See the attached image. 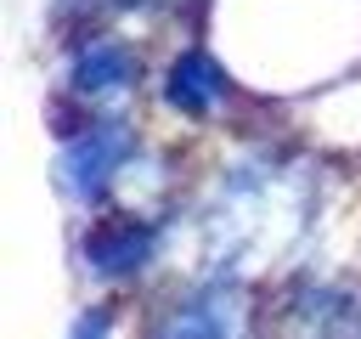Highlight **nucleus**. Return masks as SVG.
Listing matches in <instances>:
<instances>
[{"label": "nucleus", "mask_w": 361, "mask_h": 339, "mask_svg": "<svg viewBox=\"0 0 361 339\" xmlns=\"http://www.w3.org/2000/svg\"><path fill=\"white\" fill-rule=\"evenodd\" d=\"M124 158H130V130H124V119H96L85 136H73L68 147H62V158H56V181H62V192L73 198V203H102V192L113 186V175L124 170Z\"/></svg>", "instance_id": "nucleus-1"}, {"label": "nucleus", "mask_w": 361, "mask_h": 339, "mask_svg": "<svg viewBox=\"0 0 361 339\" xmlns=\"http://www.w3.org/2000/svg\"><path fill=\"white\" fill-rule=\"evenodd\" d=\"M152 243H158V232H152L147 220L118 215V220H102V226L85 237V266H90L96 277H130V271H141V266L152 260Z\"/></svg>", "instance_id": "nucleus-2"}, {"label": "nucleus", "mask_w": 361, "mask_h": 339, "mask_svg": "<svg viewBox=\"0 0 361 339\" xmlns=\"http://www.w3.org/2000/svg\"><path fill=\"white\" fill-rule=\"evenodd\" d=\"M68 79H73V90L90 96V102H96V96H113V90H130V85H135V51H130L124 40H113V34H96L90 45H79Z\"/></svg>", "instance_id": "nucleus-3"}, {"label": "nucleus", "mask_w": 361, "mask_h": 339, "mask_svg": "<svg viewBox=\"0 0 361 339\" xmlns=\"http://www.w3.org/2000/svg\"><path fill=\"white\" fill-rule=\"evenodd\" d=\"M164 96L180 113H214L220 96H226V68L203 51H186V56H175V68L164 79Z\"/></svg>", "instance_id": "nucleus-4"}, {"label": "nucleus", "mask_w": 361, "mask_h": 339, "mask_svg": "<svg viewBox=\"0 0 361 339\" xmlns=\"http://www.w3.org/2000/svg\"><path fill=\"white\" fill-rule=\"evenodd\" d=\"M124 6H147V0H124Z\"/></svg>", "instance_id": "nucleus-5"}]
</instances>
